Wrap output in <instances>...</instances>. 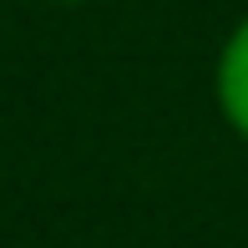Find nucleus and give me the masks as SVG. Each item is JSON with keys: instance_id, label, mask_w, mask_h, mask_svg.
Instances as JSON below:
<instances>
[{"instance_id": "obj_1", "label": "nucleus", "mask_w": 248, "mask_h": 248, "mask_svg": "<svg viewBox=\"0 0 248 248\" xmlns=\"http://www.w3.org/2000/svg\"><path fill=\"white\" fill-rule=\"evenodd\" d=\"M218 107L238 127V137H248V20L228 36L218 56Z\"/></svg>"}]
</instances>
